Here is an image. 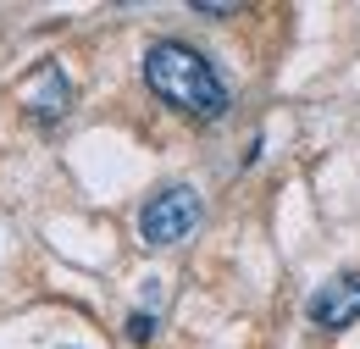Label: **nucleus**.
I'll return each instance as SVG.
<instances>
[{"label": "nucleus", "instance_id": "obj_3", "mask_svg": "<svg viewBox=\"0 0 360 349\" xmlns=\"http://www.w3.org/2000/svg\"><path fill=\"white\" fill-rule=\"evenodd\" d=\"M22 106H28L34 122H56V117L72 106V84H67V72H61L56 61H45V67L22 84Z\"/></svg>", "mask_w": 360, "mask_h": 349}, {"label": "nucleus", "instance_id": "obj_2", "mask_svg": "<svg viewBox=\"0 0 360 349\" xmlns=\"http://www.w3.org/2000/svg\"><path fill=\"white\" fill-rule=\"evenodd\" d=\"M200 217H205L200 194H194L188 183H167L161 194H150V200H144V211H139V239H144L150 250L183 244V239L200 227Z\"/></svg>", "mask_w": 360, "mask_h": 349}, {"label": "nucleus", "instance_id": "obj_4", "mask_svg": "<svg viewBox=\"0 0 360 349\" xmlns=\"http://www.w3.org/2000/svg\"><path fill=\"white\" fill-rule=\"evenodd\" d=\"M311 322H316V327H327V333L355 327V322H360V277H338V283L316 288V294H311Z\"/></svg>", "mask_w": 360, "mask_h": 349}, {"label": "nucleus", "instance_id": "obj_5", "mask_svg": "<svg viewBox=\"0 0 360 349\" xmlns=\"http://www.w3.org/2000/svg\"><path fill=\"white\" fill-rule=\"evenodd\" d=\"M128 338H134V344H150V338H155V316H150V310H134V316H128Z\"/></svg>", "mask_w": 360, "mask_h": 349}, {"label": "nucleus", "instance_id": "obj_6", "mask_svg": "<svg viewBox=\"0 0 360 349\" xmlns=\"http://www.w3.org/2000/svg\"><path fill=\"white\" fill-rule=\"evenodd\" d=\"M194 11H200V17H233L238 6H233V0H194Z\"/></svg>", "mask_w": 360, "mask_h": 349}, {"label": "nucleus", "instance_id": "obj_1", "mask_svg": "<svg viewBox=\"0 0 360 349\" xmlns=\"http://www.w3.org/2000/svg\"><path fill=\"white\" fill-rule=\"evenodd\" d=\"M144 84H150V94H161L172 111L200 117V122H217V117H227V106H233L222 72L183 39H155L144 50Z\"/></svg>", "mask_w": 360, "mask_h": 349}]
</instances>
